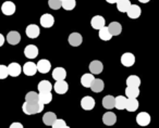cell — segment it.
Returning a JSON list of instances; mask_svg holds the SVG:
<instances>
[{"label":"cell","mask_w":159,"mask_h":128,"mask_svg":"<svg viewBox=\"0 0 159 128\" xmlns=\"http://www.w3.org/2000/svg\"><path fill=\"white\" fill-rule=\"evenodd\" d=\"M22 110L26 115L38 114V113H40L44 110V104L40 101H35V102L25 101L22 105Z\"/></svg>","instance_id":"1"},{"label":"cell","mask_w":159,"mask_h":128,"mask_svg":"<svg viewBox=\"0 0 159 128\" xmlns=\"http://www.w3.org/2000/svg\"><path fill=\"white\" fill-rule=\"evenodd\" d=\"M135 63V55L131 52H125L121 55V64L125 67L133 66Z\"/></svg>","instance_id":"2"},{"label":"cell","mask_w":159,"mask_h":128,"mask_svg":"<svg viewBox=\"0 0 159 128\" xmlns=\"http://www.w3.org/2000/svg\"><path fill=\"white\" fill-rule=\"evenodd\" d=\"M25 34H26L27 37L31 38V39H35V38H37L38 36H39L40 29L36 24H30L29 26L26 27V29H25Z\"/></svg>","instance_id":"3"},{"label":"cell","mask_w":159,"mask_h":128,"mask_svg":"<svg viewBox=\"0 0 159 128\" xmlns=\"http://www.w3.org/2000/svg\"><path fill=\"white\" fill-rule=\"evenodd\" d=\"M36 67H37V71L42 74H47L51 70V64L48 60L42 59L38 61V63L36 64Z\"/></svg>","instance_id":"4"},{"label":"cell","mask_w":159,"mask_h":128,"mask_svg":"<svg viewBox=\"0 0 159 128\" xmlns=\"http://www.w3.org/2000/svg\"><path fill=\"white\" fill-rule=\"evenodd\" d=\"M52 88L55 89L56 93H58V95H64V93H66V91L69 90V85L66 82H64V79L57 80L55 86H52Z\"/></svg>","instance_id":"5"},{"label":"cell","mask_w":159,"mask_h":128,"mask_svg":"<svg viewBox=\"0 0 159 128\" xmlns=\"http://www.w3.org/2000/svg\"><path fill=\"white\" fill-rule=\"evenodd\" d=\"M7 67H8V73H9V75L11 76V77H18L21 74V72H22V67H21L20 64L16 63V62L10 63Z\"/></svg>","instance_id":"6"},{"label":"cell","mask_w":159,"mask_h":128,"mask_svg":"<svg viewBox=\"0 0 159 128\" xmlns=\"http://www.w3.org/2000/svg\"><path fill=\"white\" fill-rule=\"evenodd\" d=\"M22 71L26 76H34L37 73V67H36V64L33 62H26L23 65Z\"/></svg>","instance_id":"7"},{"label":"cell","mask_w":159,"mask_h":128,"mask_svg":"<svg viewBox=\"0 0 159 128\" xmlns=\"http://www.w3.org/2000/svg\"><path fill=\"white\" fill-rule=\"evenodd\" d=\"M39 22H40V25H42L43 27H45V28H49V27H51L53 24H55V18L49 13L43 14V15L40 16Z\"/></svg>","instance_id":"8"},{"label":"cell","mask_w":159,"mask_h":128,"mask_svg":"<svg viewBox=\"0 0 159 128\" xmlns=\"http://www.w3.org/2000/svg\"><path fill=\"white\" fill-rule=\"evenodd\" d=\"M16 5L12 1H5L1 6V11L5 15H12L16 12Z\"/></svg>","instance_id":"9"},{"label":"cell","mask_w":159,"mask_h":128,"mask_svg":"<svg viewBox=\"0 0 159 128\" xmlns=\"http://www.w3.org/2000/svg\"><path fill=\"white\" fill-rule=\"evenodd\" d=\"M81 106L83 108V110L85 111H91L95 108V100L94 98L89 97V96H86L84 97L82 100H81Z\"/></svg>","instance_id":"10"},{"label":"cell","mask_w":159,"mask_h":128,"mask_svg":"<svg viewBox=\"0 0 159 128\" xmlns=\"http://www.w3.org/2000/svg\"><path fill=\"white\" fill-rule=\"evenodd\" d=\"M68 41L72 47H79L83 42V37L79 33H72L69 35Z\"/></svg>","instance_id":"11"},{"label":"cell","mask_w":159,"mask_h":128,"mask_svg":"<svg viewBox=\"0 0 159 128\" xmlns=\"http://www.w3.org/2000/svg\"><path fill=\"white\" fill-rule=\"evenodd\" d=\"M102 70H104V65H102V62L98 61V60H94V61H92L91 64H89V71H91V73L94 74V75L100 74L102 72Z\"/></svg>","instance_id":"12"},{"label":"cell","mask_w":159,"mask_h":128,"mask_svg":"<svg viewBox=\"0 0 159 128\" xmlns=\"http://www.w3.org/2000/svg\"><path fill=\"white\" fill-rule=\"evenodd\" d=\"M24 55L29 59H35L38 55V48L35 45H29L24 49Z\"/></svg>","instance_id":"13"},{"label":"cell","mask_w":159,"mask_h":128,"mask_svg":"<svg viewBox=\"0 0 159 128\" xmlns=\"http://www.w3.org/2000/svg\"><path fill=\"white\" fill-rule=\"evenodd\" d=\"M125 13L128 14V16L130 19H139V16H141L142 10L137 5H132V3H131L130 8H129Z\"/></svg>","instance_id":"14"},{"label":"cell","mask_w":159,"mask_h":128,"mask_svg":"<svg viewBox=\"0 0 159 128\" xmlns=\"http://www.w3.org/2000/svg\"><path fill=\"white\" fill-rule=\"evenodd\" d=\"M105 24H106V21H105L104 16H102V15H95L91 21L92 27H93L94 29H97V31H99L102 27H104Z\"/></svg>","instance_id":"15"},{"label":"cell","mask_w":159,"mask_h":128,"mask_svg":"<svg viewBox=\"0 0 159 128\" xmlns=\"http://www.w3.org/2000/svg\"><path fill=\"white\" fill-rule=\"evenodd\" d=\"M136 123L139 126H147L150 123V115L147 112H141L136 116Z\"/></svg>","instance_id":"16"},{"label":"cell","mask_w":159,"mask_h":128,"mask_svg":"<svg viewBox=\"0 0 159 128\" xmlns=\"http://www.w3.org/2000/svg\"><path fill=\"white\" fill-rule=\"evenodd\" d=\"M104 87H105V84H104V82H102V79H99V78H94V80L92 82L89 88L92 89V91H93V92L99 93V92H102V91L104 90Z\"/></svg>","instance_id":"17"},{"label":"cell","mask_w":159,"mask_h":128,"mask_svg":"<svg viewBox=\"0 0 159 128\" xmlns=\"http://www.w3.org/2000/svg\"><path fill=\"white\" fill-rule=\"evenodd\" d=\"M6 39H7L8 44L14 46V45H18L19 42L21 41V35L18 33V32L12 31V32H10V33L8 34L7 37H6Z\"/></svg>","instance_id":"18"},{"label":"cell","mask_w":159,"mask_h":128,"mask_svg":"<svg viewBox=\"0 0 159 128\" xmlns=\"http://www.w3.org/2000/svg\"><path fill=\"white\" fill-rule=\"evenodd\" d=\"M102 122H104L105 125L107 126H112L117 122V115L112 112H107L102 115Z\"/></svg>","instance_id":"19"},{"label":"cell","mask_w":159,"mask_h":128,"mask_svg":"<svg viewBox=\"0 0 159 128\" xmlns=\"http://www.w3.org/2000/svg\"><path fill=\"white\" fill-rule=\"evenodd\" d=\"M66 77V71L63 67H56L52 71V78L57 82V80H63Z\"/></svg>","instance_id":"20"},{"label":"cell","mask_w":159,"mask_h":128,"mask_svg":"<svg viewBox=\"0 0 159 128\" xmlns=\"http://www.w3.org/2000/svg\"><path fill=\"white\" fill-rule=\"evenodd\" d=\"M108 31L111 34V36H118L121 34L122 26L119 22H111L108 26Z\"/></svg>","instance_id":"21"},{"label":"cell","mask_w":159,"mask_h":128,"mask_svg":"<svg viewBox=\"0 0 159 128\" xmlns=\"http://www.w3.org/2000/svg\"><path fill=\"white\" fill-rule=\"evenodd\" d=\"M125 109L129 112H135L139 109V101L136 98H128L125 103Z\"/></svg>","instance_id":"22"},{"label":"cell","mask_w":159,"mask_h":128,"mask_svg":"<svg viewBox=\"0 0 159 128\" xmlns=\"http://www.w3.org/2000/svg\"><path fill=\"white\" fill-rule=\"evenodd\" d=\"M38 99L42 102L43 104H48L52 100V95H51V91H39L38 93Z\"/></svg>","instance_id":"23"},{"label":"cell","mask_w":159,"mask_h":128,"mask_svg":"<svg viewBox=\"0 0 159 128\" xmlns=\"http://www.w3.org/2000/svg\"><path fill=\"white\" fill-rule=\"evenodd\" d=\"M56 118H57V115L53 112H46L43 116V123L46 126H51L53 122L56 121Z\"/></svg>","instance_id":"24"},{"label":"cell","mask_w":159,"mask_h":128,"mask_svg":"<svg viewBox=\"0 0 159 128\" xmlns=\"http://www.w3.org/2000/svg\"><path fill=\"white\" fill-rule=\"evenodd\" d=\"M102 106H104L106 110H111V109L115 108V97L112 96H106V97L102 99Z\"/></svg>","instance_id":"25"},{"label":"cell","mask_w":159,"mask_h":128,"mask_svg":"<svg viewBox=\"0 0 159 128\" xmlns=\"http://www.w3.org/2000/svg\"><path fill=\"white\" fill-rule=\"evenodd\" d=\"M94 78H95L94 77V74H92V73L84 74V75L82 76V78H81V84H82V86L85 87V88H89V86H91Z\"/></svg>","instance_id":"26"},{"label":"cell","mask_w":159,"mask_h":128,"mask_svg":"<svg viewBox=\"0 0 159 128\" xmlns=\"http://www.w3.org/2000/svg\"><path fill=\"white\" fill-rule=\"evenodd\" d=\"M125 103H126V98L124 96H118L117 98H115V108L118 110H124L125 109Z\"/></svg>","instance_id":"27"},{"label":"cell","mask_w":159,"mask_h":128,"mask_svg":"<svg viewBox=\"0 0 159 128\" xmlns=\"http://www.w3.org/2000/svg\"><path fill=\"white\" fill-rule=\"evenodd\" d=\"M126 85L132 87H139L141 86V78L136 75H131L126 78Z\"/></svg>","instance_id":"28"},{"label":"cell","mask_w":159,"mask_h":128,"mask_svg":"<svg viewBox=\"0 0 159 128\" xmlns=\"http://www.w3.org/2000/svg\"><path fill=\"white\" fill-rule=\"evenodd\" d=\"M139 95V87H132L128 86L125 89V96L126 98H137Z\"/></svg>","instance_id":"29"},{"label":"cell","mask_w":159,"mask_h":128,"mask_svg":"<svg viewBox=\"0 0 159 128\" xmlns=\"http://www.w3.org/2000/svg\"><path fill=\"white\" fill-rule=\"evenodd\" d=\"M116 3H117V9L119 10L120 12H122V13H125L131 6L130 0H122V1H118V2H116Z\"/></svg>","instance_id":"30"},{"label":"cell","mask_w":159,"mask_h":128,"mask_svg":"<svg viewBox=\"0 0 159 128\" xmlns=\"http://www.w3.org/2000/svg\"><path fill=\"white\" fill-rule=\"evenodd\" d=\"M99 38L102 40H104V41H109V40L112 38L111 34L109 33V31H108V27L104 26L99 29Z\"/></svg>","instance_id":"31"},{"label":"cell","mask_w":159,"mask_h":128,"mask_svg":"<svg viewBox=\"0 0 159 128\" xmlns=\"http://www.w3.org/2000/svg\"><path fill=\"white\" fill-rule=\"evenodd\" d=\"M38 91H51L52 90V85L48 80H42L38 84Z\"/></svg>","instance_id":"32"},{"label":"cell","mask_w":159,"mask_h":128,"mask_svg":"<svg viewBox=\"0 0 159 128\" xmlns=\"http://www.w3.org/2000/svg\"><path fill=\"white\" fill-rule=\"evenodd\" d=\"M76 6V0H62L61 7H63L64 10H73Z\"/></svg>","instance_id":"33"},{"label":"cell","mask_w":159,"mask_h":128,"mask_svg":"<svg viewBox=\"0 0 159 128\" xmlns=\"http://www.w3.org/2000/svg\"><path fill=\"white\" fill-rule=\"evenodd\" d=\"M25 101H27V102L39 101V99H38V93L35 92V91H30V92H27L26 96H25Z\"/></svg>","instance_id":"34"},{"label":"cell","mask_w":159,"mask_h":128,"mask_svg":"<svg viewBox=\"0 0 159 128\" xmlns=\"http://www.w3.org/2000/svg\"><path fill=\"white\" fill-rule=\"evenodd\" d=\"M61 0H48V6L52 10H59L61 8Z\"/></svg>","instance_id":"35"},{"label":"cell","mask_w":159,"mask_h":128,"mask_svg":"<svg viewBox=\"0 0 159 128\" xmlns=\"http://www.w3.org/2000/svg\"><path fill=\"white\" fill-rule=\"evenodd\" d=\"M52 126L53 128H69V126L66 125V123L63 121V119H57L52 123Z\"/></svg>","instance_id":"36"},{"label":"cell","mask_w":159,"mask_h":128,"mask_svg":"<svg viewBox=\"0 0 159 128\" xmlns=\"http://www.w3.org/2000/svg\"><path fill=\"white\" fill-rule=\"evenodd\" d=\"M9 76L8 67L6 65H0V79H5Z\"/></svg>","instance_id":"37"},{"label":"cell","mask_w":159,"mask_h":128,"mask_svg":"<svg viewBox=\"0 0 159 128\" xmlns=\"http://www.w3.org/2000/svg\"><path fill=\"white\" fill-rule=\"evenodd\" d=\"M10 128H23V125L21 123H12L10 125Z\"/></svg>","instance_id":"38"},{"label":"cell","mask_w":159,"mask_h":128,"mask_svg":"<svg viewBox=\"0 0 159 128\" xmlns=\"http://www.w3.org/2000/svg\"><path fill=\"white\" fill-rule=\"evenodd\" d=\"M5 40H6V38L3 37V35H2V34H0V47L3 46V44H5Z\"/></svg>","instance_id":"39"},{"label":"cell","mask_w":159,"mask_h":128,"mask_svg":"<svg viewBox=\"0 0 159 128\" xmlns=\"http://www.w3.org/2000/svg\"><path fill=\"white\" fill-rule=\"evenodd\" d=\"M106 1H107L108 3H111V5H113V3L117 2V0H106Z\"/></svg>","instance_id":"40"},{"label":"cell","mask_w":159,"mask_h":128,"mask_svg":"<svg viewBox=\"0 0 159 128\" xmlns=\"http://www.w3.org/2000/svg\"><path fill=\"white\" fill-rule=\"evenodd\" d=\"M139 1L141 3H147V2H149L150 0H139Z\"/></svg>","instance_id":"41"},{"label":"cell","mask_w":159,"mask_h":128,"mask_svg":"<svg viewBox=\"0 0 159 128\" xmlns=\"http://www.w3.org/2000/svg\"><path fill=\"white\" fill-rule=\"evenodd\" d=\"M118 1H122V0H117V2H118Z\"/></svg>","instance_id":"42"},{"label":"cell","mask_w":159,"mask_h":128,"mask_svg":"<svg viewBox=\"0 0 159 128\" xmlns=\"http://www.w3.org/2000/svg\"><path fill=\"white\" fill-rule=\"evenodd\" d=\"M61 1H62V0H61Z\"/></svg>","instance_id":"43"}]
</instances>
